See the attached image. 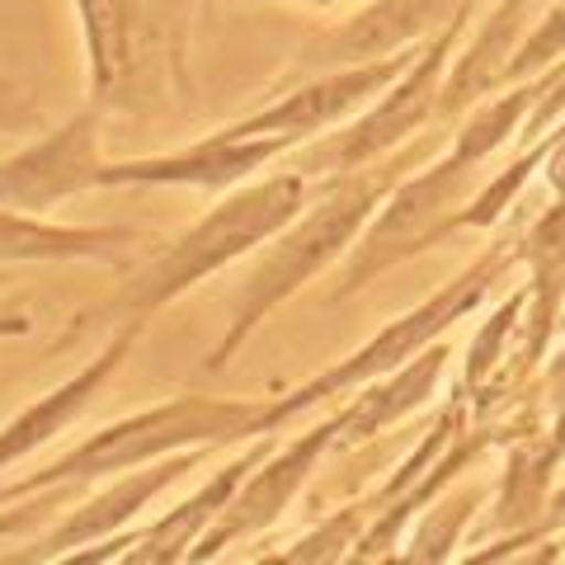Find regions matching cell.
Segmentation results:
<instances>
[{
  "instance_id": "cell-24",
  "label": "cell",
  "mask_w": 565,
  "mask_h": 565,
  "mask_svg": "<svg viewBox=\"0 0 565 565\" xmlns=\"http://www.w3.org/2000/svg\"><path fill=\"white\" fill-rule=\"evenodd\" d=\"M546 392H552L556 401H565V340H561V349L546 359Z\"/></svg>"
},
{
  "instance_id": "cell-23",
  "label": "cell",
  "mask_w": 565,
  "mask_h": 565,
  "mask_svg": "<svg viewBox=\"0 0 565 565\" xmlns=\"http://www.w3.org/2000/svg\"><path fill=\"white\" fill-rule=\"evenodd\" d=\"M33 104H24V95H14L10 85H0V128H20V122H33Z\"/></svg>"
},
{
  "instance_id": "cell-9",
  "label": "cell",
  "mask_w": 565,
  "mask_h": 565,
  "mask_svg": "<svg viewBox=\"0 0 565 565\" xmlns=\"http://www.w3.org/2000/svg\"><path fill=\"white\" fill-rule=\"evenodd\" d=\"M467 0H373L367 10H359L349 24L321 33L316 43L302 47L307 66H359V62H377L392 52H411L415 43L434 39L448 20L462 14Z\"/></svg>"
},
{
  "instance_id": "cell-28",
  "label": "cell",
  "mask_w": 565,
  "mask_h": 565,
  "mask_svg": "<svg viewBox=\"0 0 565 565\" xmlns=\"http://www.w3.org/2000/svg\"><path fill=\"white\" fill-rule=\"evenodd\" d=\"M307 6H334V0H307Z\"/></svg>"
},
{
  "instance_id": "cell-7",
  "label": "cell",
  "mask_w": 565,
  "mask_h": 565,
  "mask_svg": "<svg viewBox=\"0 0 565 565\" xmlns=\"http://www.w3.org/2000/svg\"><path fill=\"white\" fill-rule=\"evenodd\" d=\"M340 434H344V411H334V415H326L321 424H316V429H307L297 444H288L282 452L264 457L259 471L250 476V481H241V490L232 494V504L222 509L217 527L203 533L199 546H193L189 556L193 561H207V556H217L226 542L255 537L269 523H278L282 514H288V504L297 500V490L311 481L316 462H321L330 448H340Z\"/></svg>"
},
{
  "instance_id": "cell-16",
  "label": "cell",
  "mask_w": 565,
  "mask_h": 565,
  "mask_svg": "<svg viewBox=\"0 0 565 565\" xmlns=\"http://www.w3.org/2000/svg\"><path fill=\"white\" fill-rule=\"evenodd\" d=\"M269 452H274V444H259V448L245 452L241 462L222 467L199 494H189L180 509H170L161 523H151L137 542H128L132 552H122V561H128V565H156V561H180V556H189L184 546H193V542L207 533V523H217V519H222V509L232 504V494L241 490L245 471H255Z\"/></svg>"
},
{
  "instance_id": "cell-29",
  "label": "cell",
  "mask_w": 565,
  "mask_h": 565,
  "mask_svg": "<svg viewBox=\"0 0 565 565\" xmlns=\"http://www.w3.org/2000/svg\"><path fill=\"white\" fill-rule=\"evenodd\" d=\"M10 523H14V519H10ZM10 523H0V533H6V527H10Z\"/></svg>"
},
{
  "instance_id": "cell-15",
  "label": "cell",
  "mask_w": 565,
  "mask_h": 565,
  "mask_svg": "<svg viewBox=\"0 0 565 565\" xmlns=\"http://www.w3.org/2000/svg\"><path fill=\"white\" fill-rule=\"evenodd\" d=\"M448 359L452 349L438 340L429 349H419L411 363H401L396 373H386L377 382H367L353 392V401L344 405V434H340V448H353L363 438H373L382 429H392L405 415H415L424 401H434L438 382L448 373Z\"/></svg>"
},
{
  "instance_id": "cell-8",
  "label": "cell",
  "mask_w": 565,
  "mask_h": 565,
  "mask_svg": "<svg viewBox=\"0 0 565 565\" xmlns=\"http://www.w3.org/2000/svg\"><path fill=\"white\" fill-rule=\"evenodd\" d=\"M95 114L71 118L62 132H52L43 141H33L29 151H20L14 161L0 166V203L20 207V212H47L71 193L99 189L104 161L95 156Z\"/></svg>"
},
{
  "instance_id": "cell-5",
  "label": "cell",
  "mask_w": 565,
  "mask_h": 565,
  "mask_svg": "<svg viewBox=\"0 0 565 565\" xmlns=\"http://www.w3.org/2000/svg\"><path fill=\"white\" fill-rule=\"evenodd\" d=\"M509 264H519V255L509 250V245H490L481 259L467 264V269L457 274L452 282H444V288H438L434 297H424L419 307H411L405 316H396V321H386L363 349H353L349 359H340L334 367H326V373H316L311 382H302L292 396H282V401H269V405H264L259 434H274L278 424L297 419L302 411H311V405H321L326 396L359 392V386L377 382V377H386V373H396V367H401V363H411L419 349H429L438 334H448L457 321H467V316L486 302L490 282L500 278Z\"/></svg>"
},
{
  "instance_id": "cell-13",
  "label": "cell",
  "mask_w": 565,
  "mask_h": 565,
  "mask_svg": "<svg viewBox=\"0 0 565 565\" xmlns=\"http://www.w3.org/2000/svg\"><path fill=\"white\" fill-rule=\"evenodd\" d=\"M137 330H141V321H132L128 330H118L114 334V344L99 353L95 363H85L76 377H66L62 386H52L47 396H39L29 405L24 415H14L6 429H0V471L6 467H14L20 457H29L33 448H43L47 438H57L71 419H76L85 405H90L95 396H99V386L109 382L114 373H118V363L132 353V344H137Z\"/></svg>"
},
{
  "instance_id": "cell-18",
  "label": "cell",
  "mask_w": 565,
  "mask_h": 565,
  "mask_svg": "<svg viewBox=\"0 0 565 565\" xmlns=\"http://www.w3.org/2000/svg\"><path fill=\"white\" fill-rule=\"evenodd\" d=\"M490 504L486 486H448L444 494H434V509H419L415 533L405 537L401 561L429 565V561H452V546H462V533L471 527L476 509Z\"/></svg>"
},
{
  "instance_id": "cell-4",
  "label": "cell",
  "mask_w": 565,
  "mask_h": 565,
  "mask_svg": "<svg viewBox=\"0 0 565 565\" xmlns=\"http://www.w3.org/2000/svg\"><path fill=\"white\" fill-rule=\"evenodd\" d=\"M486 161L490 156L467 147L462 137H452V147L438 156V161L405 174V180L382 199V207L359 232V241L349 245L340 274H334L330 302H344V297L367 288L377 274L424 255L438 241H448L457 232V212H462V203H471L476 170Z\"/></svg>"
},
{
  "instance_id": "cell-17",
  "label": "cell",
  "mask_w": 565,
  "mask_h": 565,
  "mask_svg": "<svg viewBox=\"0 0 565 565\" xmlns=\"http://www.w3.org/2000/svg\"><path fill=\"white\" fill-rule=\"evenodd\" d=\"M85 47H90V85L104 99H118L132 76V0H76Z\"/></svg>"
},
{
  "instance_id": "cell-3",
  "label": "cell",
  "mask_w": 565,
  "mask_h": 565,
  "mask_svg": "<svg viewBox=\"0 0 565 565\" xmlns=\"http://www.w3.org/2000/svg\"><path fill=\"white\" fill-rule=\"evenodd\" d=\"M302 199H307V174L302 170L269 174V180H259L250 189L232 193V199H222L203 222H193L170 250H161L151 264H141L128 288L118 292L114 307L128 316V321H147L151 311H161L180 292H189L199 278L226 269L232 259L250 255L255 245L278 236L282 226L302 212Z\"/></svg>"
},
{
  "instance_id": "cell-12",
  "label": "cell",
  "mask_w": 565,
  "mask_h": 565,
  "mask_svg": "<svg viewBox=\"0 0 565 565\" xmlns=\"http://www.w3.org/2000/svg\"><path fill=\"white\" fill-rule=\"evenodd\" d=\"M199 467V452L193 457H170V462H147V467H132V471H122L118 481L95 494L90 504H81L76 514H71L62 527H52L47 537H39L29 546V552H20L14 561H62L71 546H90V542H104V537H114L122 523H132L141 509H147L156 494H161L166 486H174L184 471Z\"/></svg>"
},
{
  "instance_id": "cell-20",
  "label": "cell",
  "mask_w": 565,
  "mask_h": 565,
  "mask_svg": "<svg viewBox=\"0 0 565 565\" xmlns=\"http://www.w3.org/2000/svg\"><path fill=\"white\" fill-rule=\"evenodd\" d=\"M523 307H527V288H519L514 297H509V302L481 326V334L471 340V349H467V386L471 392H481V386L504 367L509 340L523 334Z\"/></svg>"
},
{
  "instance_id": "cell-6",
  "label": "cell",
  "mask_w": 565,
  "mask_h": 565,
  "mask_svg": "<svg viewBox=\"0 0 565 565\" xmlns=\"http://www.w3.org/2000/svg\"><path fill=\"white\" fill-rule=\"evenodd\" d=\"M411 62H415V47L411 52H392V57H377V62L321 71V76H311L307 85H297L292 95L264 104V109H255L250 118H241V122H232V128H222V132L226 137H269V132H282V137L307 141L316 132L334 128V122H344L349 114L367 109L373 99H382V90H386V85H396V76Z\"/></svg>"
},
{
  "instance_id": "cell-14",
  "label": "cell",
  "mask_w": 565,
  "mask_h": 565,
  "mask_svg": "<svg viewBox=\"0 0 565 565\" xmlns=\"http://www.w3.org/2000/svg\"><path fill=\"white\" fill-rule=\"evenodd\" d=\"M137 232L128 226H52L33 212L0 203V264H66V259H104L122 264L132 255Z\"/></svg>"
},
{
  "instance_id": "cell-22",
  "label": "cell",
  "mask_w": 565,
  "mask_h": 565,
  "mask_svg": "<svg viewBox=\"0 0 565 565\" xmlns=\"http://www.w3.org/2000/svg\"><path fill=\"white\" fill-rule=\"evenodd\" d=\"M542 180H546V189H552V199H565V122H556L552 141H546Z\"/></svg>"
},
{
  "instance_id": "cell-25",
  "label": "cell",
  "mask_w": 565,
  "mask_h": 565,
  "mask_svg": "<svg viewBox=\"0 0 565 565\" xmlns=\"http://www.w3.org/2000/svg\"><path fill=\"white\" fill-rule=\"evenodd\" d=\"M542 438H546V448L556 452V462H565V401L556 405V415H552V424L542 429Z\"/></svg>"
},
{
  "instance_id": "cell-11",
  "label": "cell",
  "mask_w": 565,
  "mask_h": 565,
  "mask_svg": "<svg viewBox=\"0 0 565 565\" xmlns=\"http://www.w3.org/2000/svg\"><path fill=\"white\" fill-rule=\"evenodd\" d=\"M519 264L527 269V307H523V363L519 373H537L546 363V349L556 344L565 321V199L537 212V222L519 241Z\"/></svg>"
},
{
  "instance_id": "cell-10",
  "label": "cell",
  "mask_w": 565,
  "mask_h": 565,
  "mask_svg": "<svg viewBox=\"0 0 565 565\" xmlns=\"http://www.w3.org/2000/svg\"><path fill=\"white\" fill-rule=\"evenodd\" d=\"M302 147L297 137H207L189 151L174 156H151V161H122V166H104L99 170V189H118V184H189V189H226L250 180L259 166H269L274 156Z\"/></svg>"
},
{
  "instance_id": "cell-21",
  "label": "cell",
  "mask_w": 565,
  "mask_h": 565,
  "mask_svg": "<svg viewBox=\"0 0 565 565\" xmlns=\"http://www.w3.org/2000/svg\"><path fill=\"white\" fill-rule=\"evenodd\" d=\"M363 523H367V504L353 500L344 509H334V514L316 527V533L297 537L278 561H349L353 542H359V533H363Z\"/></svg>"
},
{
  "instance_id": "cell-19",
  "label": "cell",
  "mask_w": 565,
  "mask_h": 565,
  "mask_svg": "<svg viewBox=\"0 0 565 565\" xmlns=\"http://www.w3.org/2000/svg\"><path fill=\"white\" fill-rule=\"evenodd\" d=\"M561 57H565V0H546L533 29L523 33V43L514 47V57H509L504 85L537 81L542 71H552Z\"/></svg>"
},
{
  "instance_id": "cell-26",
  "label": "cell",
  "mask_w": 565,
  "mask_h": 565,
  "mask_svg": "<svg viewBox=\"0 0 565 565\" xmlns=\"http://www.w3.org/2000/svg\"><path fill=\"white\" fill-rule=\"evenodd\" d=\"M546 519L565 523V486H556V490H552V504H546Z\"/></svg>"
},
{
  "instance_id": "cell-27",
  "label": "cell",
  "mask_w": 565,
  "mask_h": 565,
  "mask_svg": "<svg viewBox=\"0 0 565 565\" xmlns=\"http://www.w3.org/2000/svg\"><path fill=\"white\" fill-rule=\"evenodd\" d=\"M552 542H556V561H565V523H561V533Z\"/></svg>"
},
{
  "instance_id": "cell-1",
  "label": "cell",
  "mask_w": 565,
  "mask_h": 565,
  "mask_svg": "<svg viewBox=\"0 0 565 565\" xmlns=\"http://www.w3.org/2000/svg\"><path fill=\"white\" fill-rule=\"evenodd\" d=\"M424 156H429V137H424V141H405L396 156H382V161H373V166L330 174V184L321 189V199H316L302 217H297L288 232H282L269 250L259 255L250 278H245V288L236 297V311H232V326H226V340L212 349V359H207L212 373L232 363V353L250 340V330L278 302H288V297L302 292L321 269H330L334 259L349 255V245L359 241V232L367 222H373V212L382 207V199L411 170L424 166Z\"/></svg>"
},
{
  "instance_id": "cell-2",
  "label": "cell",
  "mask_w": 565,
  "mask_h": 565,
  "mask_svg": "<svg viewBox=\"0 0 565 565\" xmlns=\"http://www.w3.org/2000/svg\"><path fill=\"white\" fill-rule=\"evenodd\" d=\"M264 405L269 401H217V396H180L151 405V411L128 415L109 424V429H99L95 438H85L81 448H71L43 471H33L29 481L6 486L0 504L33 490H71V486H90L99 476H122L193 444H236L245 434H259Z\"/></svg>"
}]
</instances>
